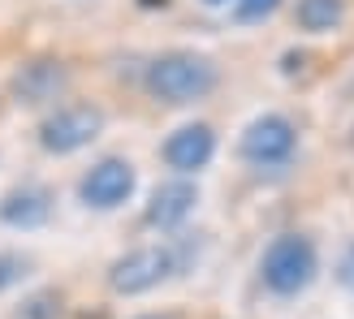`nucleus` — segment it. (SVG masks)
<instances>
[{"instance_id": "14", "label": "nucleus", "mask_w": 354, "mask_h": 319, "mask_svg": "<svg viewBox=\"0 0 354 319\" xmlns=\"http://www.w3.org/2000/svg\"><path fill=\"white\" fill-rule=\"evenodd\" d=\"M26 268H30V259H22V255H0V289L17 285V280L26 276Z\"/></svg>"}, {"instance_id": "6", "label": "nucleus", "mask_w": 354, "mask_h": 319, "mask_svg": "<svg viewBox=\"0 0 354 319\" xmlns=\"http://www.w3.org/2000/svg\"><path fill=\"white\" fill-rule=\"evenodd\" d=\"M78 194H82V203L95 207V211L121 207L134 194V164H130V160H121V155L100 160V164H91V173L78 182Z\"/></svg>"}, {"instance_id": "2", "label": "nucleus", "mask_w": 354, "mask_h": 319, "mask_svg": "<svg viewBox=\"0 0 354 319\" xmlns=\"http://www.w3.org/2000/svg\"><path fill=\"white\" fill-rule=\"evenodd\" d=\"M259 276H263V285H268L272 293H281V298L303 293L311 285V276H315V246H311V238L281 233L268 251H263Z\"/></svg>"}, {"instance_id": "9", "label": "nucleus", "mask_w": 354, "mask_h": 319, "mask_svg": "<svg viewBox=\"0 0 354 319\" xmlns=\"http://www.w3.org/2000/svg\"><path fill=\"white\" fill-rule=\"evenodd\" d=\"M52 216V194L44 186H22L0 199V220L13 229H39Z\"/></svg>"}, {"instance_id": "10", "label": "nucleus", "mask_w": 354, "mask_h": 319, "mask_svg": "<svg viewBox=\"0 0 354 319\" xmlns=\"http://www.w3.org/2000/svg\"><path fill=\"white\" fill-rule=\"evenodd\" d=\"M194 203H199V194H194L190 182H165L160 190L151 194L147 220H151L156 229H177V224H182L190 211H194Z\"/></svg>"}, {"instance_id": "3", "label": "nucleus", "mask_w": 354, "mask_h": 319, "mask_svg": "<svg viewBox=\"0 0 354 319\" xmlns=\"http://www.w3.org/2000/svg\"><path fill=\"white\" fill-rule=\"evenodd\" d=\"M104 130V113L91 108V104H65L52 117H44L39 126V147L52 155H69V151H82L86 143H95Z\"/></svg>"}, {"instance_id": "15", "label": "nucleus", "mask_w": 354, "mask_h": 319, "mask_svg": "<svg viewBox=\"0 0 354 319\" xmlns=\"http://www.w3.org/2000/svg\"><path fill=\"white\" fill-rule=\"evenodd\" d=\"M337 280H342V285L354 293V246H350V251L342 255V263H337Z\"/></svg>"}, {"instance_id": "13", "label": "nucleus", "mask_w": 354, "mask_h": 319, "mask_svg": "<svg viewBox=\"0 0 354 319\" xmlns=\"http://www.w3.org/2000/svg\"><path fill=\"white\" fill-rule=\"evenodd\" d=\"M281 0H238L234 13H238V22H263L268 13H277Z\"/></svg>"}, {"instance_id": "1", "label": "nucleus", "mask_w": 354, "mask_h": 319, "mask_svg": "<svg viewBox=\"0 0 354 319\" xmlns=\"http://www.w3.org/2000/svg\"><path fill=\"white\" fill-rule=\"evenodd\" d=\"M216 65L199 52H169V57H156L147 65V91L160 104H199L216 91Z\"/></svg>"}, {"instance_id": "7", "label": "nucleus", "mask_w": 354, "mask_h": 319, "mask_svg": "<svg viewBox=\"0 0 354 319\" xmlns=\"http://www.w3.org/2000/svg\"><path fill=\"white\" fill-rule=\"evenodd\" d=\"M212 155H216L212 126H182L165 138V164L177 173H199V168H207Z\"/></svg>"}, {"instance_id": "11", "label": "nucleus", "mask_w": 354, "mask_h": 319, "mask_svg": "<svg viewBox=\"0 0 354 319\" xmlns=\"http://www.w3.org/2000/svg\"><path fill=\"white\" fill-rule=\"evenodd\" d=\"M342 17H346V0H298V26L311 35L342 26Z\"/></svg>"}, {"instance_id": "4", "label": "nucleus", "mask_w": 354, "mask_h": 319, "mask_svg": "<svg viewBox=\"0 0 354 319\" xmlns=\"http://www.w3.org/2000/svg\"><path fill=\"white\" fill-rule=\"evenodd\" d=\"M173 268H177L173 251H165V246H138V251L121 255L113 268H109V285L117 293H126V298L130 293H147V289L160 285Z\"/></svg>"}, {"instance_id": "8", "label": "nucleus", "mask_w": 354, "mask_h": 319, "mask_svg": "<svg viewBox=\"0 0 354 319\" xmlns=\"http://www.w3.org/2000/svg\"><path fill=\"white\" fill-rule=\"evenodd\" d=\"M65 91V65L61 61H30L17 69L13 78V95L17 104H48Z\"/></svg>"}, {"instance_id": "5", "label": "nucleus", "mask_w": 354, "mask_h": 319, "mask_svg": "<svg viewBox=\"0 0 354 319\" xmlns=\"http://www.w3.org/2000/svg\"><path fill=\"white\" fill-rule=\"evenodd\" d=\"M294 143H298L294 121L268 113V117H255L251 126H246L238 151H242V160H251V164H286L294 155Z\"/></svg>"}, {"instance_id": "12", "label": "nucleus", "mask_w": 354, "mask_h": 319, "mask_svg": "<svg viewBox=\"0 0 354 319\" xmlns=\"http://www.w3.org/2000/svg\"><path fill=\"white\" fill-rule=\"evenodd\" d=\"M57 293H35L30 298V302L22 307V311H17V319H57Z\"/></svg>"}, {"instance_id": "16", "label": "nucleus", "mask_w": 354, "mask_h": 319, "mask_svg": "<svg viewBox=\"0 0 354 319\" xmlns=\"http://www.w3.org/2000/svg\"><path fill=\"white\" fill-rule=\"evenodd\" d=\"M203 5H229V0H203Z\"/></svg>"}]
</instances>
